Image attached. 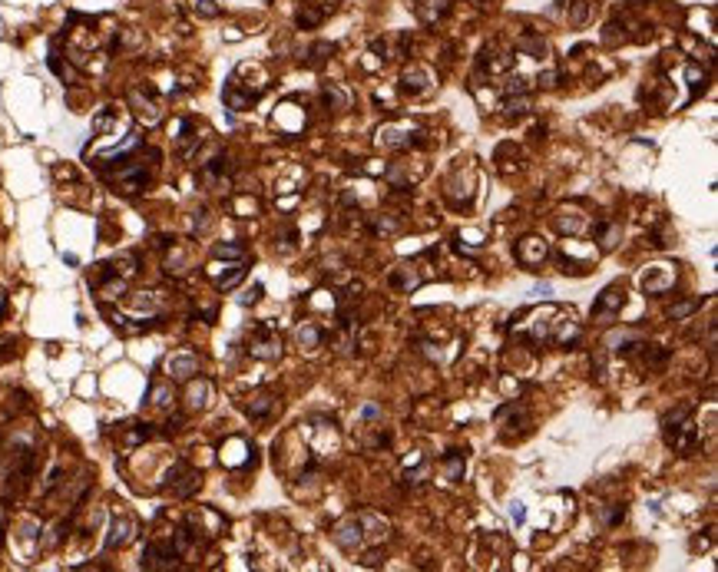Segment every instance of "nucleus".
Listing matches in <instances>:
<instances>
[{
    "label": "nucleus",
    "mask_w": 718,
    "mask_h": 572,
    "mask_svg": "<svg viewBox=\"0 0 718 572\" xmlns=\"http://www.w3.org/2000/svg\"><path fill=\"white\" fill-rule=\"evenodd\" d=\"M143 440H149V427H143V423H132L130 430H126V447H132V443H143Z\"/></svg>",
    "instance_id": "obj_44"
},
{
    "label": "nucleus",
    "mask_w": 718,
    "mask_h": 572,
    "mask_svg": "<svg viewBox=\"0 0 718 572\" xmlns=\"http://www.w3.org/2000/svg\"><path fill=\"white\" fill-rule=\"evenodd\" d=\"M126 166H119V172H113V186L119 192H126V195H136V192L146 189V182H149V169L143 166V162H130V159H123Z\"/></svg>",
    "instance_id": "obj_3"
},
{
    "label": "nucleus",
    "mask_w": 718,
    "mask_h": 572,
    "mask_svg": "<svg viewBox=\"0 0 718 572\" xmlns=\"http://www.w3.org/2000/svg\"><path fill=\"white\" fill-rule=\"evenodd\" d=\"M516 50L527 53V57H547V40L536 37V34H523L516 40Z\"/></svg>",
    "instance_id": "obj_32"
},
{
    "label": "nucleus",
    "mask_w": 718,
    "mask_h": 572,
    "mask_svg": "<svg viewBox=\"0 0 718 572\" xmlns=\"http://www.w3.org/2000/svg\"><path fill=\"white\" fill-rule=\"evenodd\" d=\"M331 50H335V47H331V43H315V47H311V66H322L324 60L331 57Z\"/></svg>",
    "instance_id": "obj_43"
},
{
    "label": "nucleus",
    "mask_w": 718,
    "mask_h": 572,
    "mask_svg": "<svg viewBox=\"0 0 718 572\" xmlns=\"http://www.w3.org/2000/svg\"><path fill=\"white\" fill-rule=\"evenodd\" d=\"M136 519L132 516H116L113 523H110V533H106V549H123L126 543H132L136 539Z\"/></svg>",
    "instance_id": "obj_13"
},
{
    "label": "nucleus",
    "mask_w": 718,
    "mask_h": 572,
    "mask_svg": "<svg viewBox=\"0 0 718 572\" xmlns=\"http://www.w3.org/2000/svg\"><path fill=\"white\" fill-rule=\"evenodd\" d=\"M126 99H130L132 113H136V119H139V123H146V126H156V123H163V110H159V103H156V99H152L146 90L132 86L130 93H126Z\"/></svg>",
    "instance_id": "obj_7"
},
{
    "label": "nucleus",
    "mask_w": 718,
    "mask_h": 572,
    "mask_svg": "<svg viewBox=\"0 0 718 572\" xmlns=\"http://www.w3.org/2000/svg\"><path fill=\"white\" fill-rule=\"evenodd\" d=\"M324 341V331L318 321H302V325L295 327V344H298V351H318Z\"/></svg>",
    "instance_id": "obj_21"
},
{
    "label": "nucleus",
    "mask_w": 718,
    "mask_h": 572,
    "mask_svg": "<svg viewBox=\"0 0 718 572\" xmlns=\"http://www.w3.org/2000/svg\"><path fill=\"white\" fill-rule=\"evenodd\" d=\"M556 334H553V341L560 344V347H569V344L579 338V325L573 321V318H556Z\"/></svg>",
    "instance_id": "obj_30"
},
{
    "label": "nucleus",
    "mask_w": 718,
    "mask_h": 572,
    "mask_svg": "<svg viewBox=\"0 0 718 572\" xmlns=\"http://www.w3.org/2000/svg\"><path fill=\"white\" fill-rule=\"evenodd\" d=\"M113 126H116V116H113V110L106 106V110H103V113H99V116L93 119V129H96L99 136H103L106 129H113Z\"/></svg>",
    "instance_id": "obj_42"
},
{
    "label": "nucleus",
    "mask_w": 718,
    "mask_h": 572,
    "mask_svg": "<svg viewBox=\"0 0 718 572\" xmlns=\"http://www.w3.org/2000/svg\"><path fill=\"white\" fill-rule=\"evenodd\" d=\"M391 285L400 288V291H414V288L420 285V271H417L414 265L394 268V275H391Z\"/></svg>",
    "instance_id": "obj_26"
},
{
    "label": "nucleus",
    "mask_w": 718,
    "mask_h": 572,
    "mask_svg": "<svg viewBox=\"0 0 718 572\" xmlns=\"http://www.w3.org/2000/svg\"><path fill=\"white\" fill-rule=\"evenodd\" d=\"M0 533H3V510H0Z\"/></svg>",
    "instance_id": "obj_56"
},
{
    "label": "nucleus",
    "mask_w": 718,
    "mask_h": 572,
    "mask_svg": "<svg viewBox=\"0 0 718 572\" xmlns=\"http://www.w3.org/2000/svg\"><path fill=\"white\" fill-rule=\"evenodd\" d=\"M689 414H692V401H682L679 407H672V410L662 414V427H675V423H682Z\"/></svg>",
    "instance_id": "obj_37"
},
{
    "label": "nucleus",
    "mask_w": 718,
    "mask_h": 572,
    "mask_svg": "<svg viewBox=\"0 0 718 572\" xmlns=\"http://www.w3.org/2000/svg\"><path fill=\"white\" fill-rule=\"evenodd\" d=\"M547 255H549V245L543 242V238H536V235H527V238L516 245V258H520L527 268L543 265V258H547Z\"/></svg>",
    "instance_id": "obj_16"
},
{
    "label": "nucleus",
    "mask_w": 718,
    "mask_h": 572,
    "mask_svg": "<svg viewBox=\"0 0 718 572\" xmlns=\"http://www.w3.org/2000/svg\"><path fill=\"white\" fill-rule=\"evenodd\" d=\"M702 301H682V305H675V308H669V318H675V321H682V318H689L695 308H699Z\"/></svg>",
    "instance_id": "obj_45"
},
{
    "label": "nucleus",
    "mask_w": 718,
    "mask_h": 572,
    "mask_svg": "<svg viewBox=\"0 0 718 572\" xmlns=\"http://www.w3.org/2000/svg\"><path fill=\"white\" fill-rule=\"evenodd\" d=\"M255 450H252V443L242 437H228L222 447H219V460L226 463V467H248V463H255V457H252Z\"/></svg>",
    "instance_id": "obj_9"
},
{
    "label": "nucleus",
    "mask_w": 718,
    "mask_h": 572,
    "mask_svg": "<svg viewBox=\"0 0 718 572\" xmlns=\"http://www.w3.org/2000/svg\"><path fill=\"white\" fill-rule=\"evenodd\" d=\"M246 351L255 358V361H278V358H282V338L272 334L268 327H259V331L248 338Z\"/></svg>",
    "instance_id": "obj_6"
},
{
    "label": "nucleus",
    "mask_w": 718,
    "mask_h": 572,
    "mask_svg": "<svg viewBox=\"0 0 718 572\" xmlns=\"http://www.w3.org/2000/svg\"><path fill=\"white\" fill-rule=\"evenodd\" d=\"M510 516H513V523H523V519H527V506H523V503H513Z\"/></svg>",
    "instance_id": "obj_51"
},
{
    "label": "nucleus",
    "mask_w": 718,
    "mask_h": 572,
    "mask_svg": "<svg viewBox=\"0 0 718 572\" xmlns=\"http://www.w3.org/2000/svg\"><path fill=\"white\" fill-rule=\"evenodd\" d=\"M262 93H255V90H248V86H242L239 79L232 77L226 83V93H222V99H226V106L228 110H248L255 99H259Z\"/></svg>",
    "instance_id": "obj_18"
},
{
    "label": "nucleus",
    "mask_w": 718,
    "mask_h": 572,
    "mask_svg": "<svg viewBox=\"0 0 718 572\" xmlns=\"http://www.w3.org/2000/svg\"><path fill=\"white\" fill-rule=\"evenodd\" d=\"M371 229H374V232H387V235H391V232H397V222H394V219H384V215H374Z\"/></svg>",
    "instance_id": "obj_48"
},
{
    "label": "nucleus",
    "mask_w": 718,
    "mask_h": 572,
    "mask_svg": "<svg viewBox=\"0 0 718 572\" xmlns=\"http://www.w3.org/2000/svg\"><path fill=\"white\" fill-rule=\"evenodd\" d=\"M540 86H556V70H547V73H540Z\"/></svg>",
    "instance_id": "obj_53"
},
{
    "label": "nucleus",
    "mask_w": 718,
    "mask_h": 572,
    "mask_svg": "<svg viewBox=\"0 0 718 572\" xmlns=\"http://www.w3.org/2000/svg\"><path fill=\"white\" fill-rule=\"evenodd\" d=\"M529 106H533V103H529V96L527 93H516V96H510V99L503 103V116H507V119H520V116L529 113Z\"/></svg>",
    "instance_id": "obj_33"
},
{
    "label": "nucleus",
    "mask_w": 718,
    "mask_h": 572,
    "mask_svg": "<svg viewBox=\"0 0 718 572\" xmlns=\"http://www.w3.org/2000/svg\"><path fill=\"white\" fill-rule=\"evenodd\" d=\"M596 242H599V251H612V248L623 242V225H616V222H606V225H599V232H596Z\"/></svg>",
    "instance_id": "obj_28"
},
{
    "label": "nucleus",
    "mask_w": 718,
    "mask_h": 572,
    "mask_svg": "<svg viewBox=\"0 0 718 572\" xmlns=\"http://www.w3.org/2000/svg\"><path fill=\"white\" fill-rule=\"evenodd\" d=\"M208 229V212L199 209L195 215H192V232H206Z\"/></svg>",
    "instance_id": "obj_50"
},
{
    "label": "nucleus",
    "mask_w": 718,
    "mask_h": 572,
    "mask_svg": "<svg viewBox=\"0 0 718 572\" xmlns=\"http://www.w3.org/2000/svg\"><path fill=\"white\" fill-rule=\"evenodd\" d=\"M361 417H368V420L381 417V407H378V403H364V407H361Z\"/></svg>",
    "instance_id": "obj_52"
},
{
    "label": "nucleus",
    "mask_w": 718,
    "mask_h": 572,
    "mask_svg": "<svg viewBox=\"0 0 718 572\" xmlns=\"http://www.w3.org/2000/svg\"><path fill=\"white\" fill-rule=\"evenodd\" d=\"M324 103H328L335 113H344V110H351V93H348L341 83H328V86H324Z\"/></svg>",
    "instance_id": "obj_24"
},
{
    "label": "nucleus",
    "mask_w": 718,
    "mask_h": 572,
    "mask_svg": "<svg viewBox=\"0 0 718 572\" xmlns=\"http://www.w3.org/2000/svg\"><path fill=\"white\" fill-rule=\"evenodd\" d=\"M275 401H278V397H275L272 390H255V394L246 401V414H248V417H255V420L268 417V414L275 410Z\"/></svg>",
    "instance_id": "obj_23"
},
{
    "label": "nucleus",
    "mask_w": 718,
    "mask_h": 572,
    "mask_svg": "<svg viewBox=\"0 0 718 572\" xmlns=\"http://www.w3.org/2000/svg\"><path fill=\"white\" fill-rule=\"evenodd\" d=\"M685 79H689V86H692V99L705 90V70H702L699 63H689L685 66Z\"/></svg>",
    "instance_id": "obj_36"
},
{
    "label": "nucleus",
    "mask_w": 718,
    "mask_h": 572,
    "mask_svg": "<svg viewBox=\"0 0 718 572\" xmlns=\"http://www.w3.org/2000/svg\"><path fill=\"white\" fill-rule=\"evenodd\" d=\"M199 470H192L189 463H176L169 473H166V493H172V496H179V499H186V496H192L195 490H199Z\"/></svg>",
    "instance_id": "obj_2"
},
{
    "label": "nucleus",
    "mask_w": 718,
    "mask_h": 572,
    "mask_svg": "<svg viewBox=\"0 0 718 572\" xmlns=\"http://www.w3.org/2000/svg\"><path fill=\"white\" fill-rule=\"evenodd\" d=\"M447 10H451V0H420V3H417V17L424 20V23L440 20Z\"/></svg>",
    "instance_id": "obj_25"
},
{
    "label": "nucleus",
    "mask_w": 718,
    "mask_h": 572,
    "mask_svg": "<svg viewBox=\"0 0 718 572\" xmlns=\"http://www.w3.org/2000/svg\"><path fill=\"white\" fill-rule=\"evenodd\" d=\"M586 222H589V219L583 215V212H576V209H560V212H556V229L563 232V235H573V238L586 229Z\"/></svg>",
    "instance_id": "obj_22"
},
{
    "label": "nucleus",
    "mask_w": 718,
    "mask_h": 572,
    "mask_svg": "<svg viewBox=\"0 0 718 572\" xmlns=\"http://www.w3.org/2000/svg\"><path fill=\"white\" fill-rule=\"evenodd\" d=\"M420 136L424 133L417 129L414 123H387V126L378 129V142L384 149H407V146H420L424 142Z\"/></svg>",
    "instance_id": "obj_1"
},
{
    "label": "nucleus",
    "mask_w": 718,
    "mask_h": 572,
    "mask_svg": "<svg viewBox=\"0 0 718 572\" xmlns=\"http://www.w3.org/2000/svg\"><path fill=\"white\" fill-rule=\"evenodd\" d=\"M186 523H189L192 533L202 536V539H215V536L226 533V519L215 513V510H208V506H199V510H192V513L186 516Z\"/></svg>",
    "instance_id": "obj_4"
},
{
    "label": "nucleus",
    "mask_w": 718,
    "mask_h": 572,
    "mask_svg": "<svg viewBox=\"0 0 718 572\" xmlns=\"http://www.w3.org/2000/svg\"><path fill=\"white\" fill-rule=\"evenodd\" d=\"M623 519H625V506H623V503H609V510L603 513L606 526H619Z\"/></svg>",
    "instance_id": "obj_41"
},
{
    "label": "nucleus",
    "mask_w": 718,
    "mask_h": 572,
    "mask_svg": "<svg viewBox=\"0 0 718 572\" xmlns=\"http://www.w3.org/2000/svg\"><path fill=\"white\" fill-rule=\"evenodd\" d=\"M143 569H179V556L172 546H159L152 543L143 553Z\"/></svg>",
    "instance_id": "obj_15"
},
{
    "label": "nucleus",
    "mask_w": 718,
    "mask_h": 572,
    "mask_svg": "<svg viewBox=\"0 0 718 572\" xmlns=\"http://www.w3.org/2000/svg\"><path fill=\"white\" fill-rule=\"evenodd\" d=\"M480 66L490 70V73H503V70H510L513 66V53L507 50V47L493 43V47H487V50L480 53Z\"/></svg>",
    "instance_id": "obj_19"
},
{
    "label": "nucleus",
    "mask_w": 718,
    "mask_h": 572,
    "mask_svg": "<svg viewBox=\"0 0 718 572\" xmlns=\"http://www.w3.org/2000/svg\"><path fill=\"white\" fill-rule=\"evenodd\" d=\"M3 308H7V291L0 288V314H3Z\"/></svg>",
    "instance_id": "obj_55"
},
{
    "label": "nucleus",
    "mask_w": 718,
    "mask_h": 572,
    "mask_svg": "<svg viewBox=\"0 0 718 572\" xmlns=\"http://www.w3.org/2000/svg\"><path fill=\"white\" fill-rule=\"evenodd\" d=\"M146 401H149L152 407H169V403H172V387H169V384H152Z\"/></svg>",
    "instance_id": "obj_38"
},
{
    "label": "nucleus",
    "mask_w": 718,
    "mask_h": 572,
    "mask_svg": "<svg viewBox=\"0 0 718 572\" xmlns=\"http://www.w3.org/2000/svg\"><path fill=\"white\" fill-rule=\"evenodd\" d=\"M192 3V10L199 14V17H219V0H189Z\"/></svg>",
    "instance_id": "obj_39"
},
{
    "label": "nucleus",
    "mask_w": 718,
    "mask_h": 572,
    "mask_svg": "<svg viewBox=\"0 0 718 572\" xmlns=\"http://www.w3.org/2000/svg\"><path fill=\"white\" fill-rule=\"evenodd\" d=\"M665 440H669V447H675V450H692L695 447V440H699V430H695V423L685 417L682 423H675V427H665Z\"/></svg>",
    "instance_id": "obj_17"
},
{
    "label": "nucleus",
    "mask_w": 718,
    "mask_h": 572,
    "mask_svg": "<svg viewBox=\"0 0 718 572\" xmlns=\"http://www.w3.org/2000/svg\"><path fill=\"white\" fill-rule=\"evenodd\" d=\"M166 271L169 275H186L189 271V251L186 248H172L169 258H166Z\"/></svg>",
    "instance_id": "obj_34"
},
{
    "label": "nucleus",
    "mask_w": 718,
    "mask_h": 572,
    "mask_svg": "<svg viewBox=\"0 0 718 572\" xmlns=\"http://www.w3.org/2000/svg\"><path fill=\"white\" fill-rule=\"evenodd\" d=\"M573 7H569V23H586V17H589V3L586 0H569Z\"/></svg>",
    "instance_id": "obj_40"
},
{
    "label": "nucleus",
    "mask_w": 718,
    "mask_h": 572,
    "mask_svg": "<svg viewBox=\"0 0 718 572\" xmlns=\"http://www.w3.org/2000/svg\"><path fill=\"white\" fill-rule=\"evenodd\" d=\"M431 86H434V73L427 70V66H407L404 73H400V90L411 96H424L431 93Z\"/></svg>",
    "instance_id": "obj_10"
},
{
    "label": "nucleus",
    "mask_w": 718,
    "mask_h": 572,
    "mask_svg": "<svg viewBox=\"0 0 718 572\" xmlns=\"http://www.w3.org/2000/svg\"><path fill=\"white\" fill-rule=\"evenodd\" d=\"M324 20V10L315 3V0H302V7H298V14H295V23L298 27H318Z\"/></svg>",
    "instance_id": "obj_27"
},
{
    "label": "nucleus",
    "mask_w": 718,
    "mask_h": 572,
    "mask_svg": "<svg viewBox=\"0 0 718 572\" xmlns=\"http://www.w3.org/2000/svg\"><path fill=\"white\" fill-rule=\"evenodd\" d=\"M208 397H212V381H206V377H189V387H186V407H189V410H206Z\"/></svg>",
    "instance_id": "obj_20"
},
{
    "label": "nucleus",
    "mask_w": 718,
    "mask_h": 572,
    "mask_svg": "<svg viewBox=\"0 0 718 572\" xmlns=\"http://www.w3.org/2000/svg\"><path fill=\"white\" fill-rule=\"evenodd\" d=\"M675 265H669V262H659V265H649L643 271V278H639V285H643L645 295H665L669 288L675 285Z\"/></svg>",
    "instance_id": "obj_5"
},
{
    "label": "nucleus",
    "mask_w": 718,
    "mask_h": 572,
    "mask_svg": "<svg viewBox=\"0 0 718 572\" xmlns=\"http://www.w3.org/2000/svg\"><path fill=\"white\" fill-rule=\"evenodd\" d=\"M440 470H444V477L451 480V483H457V480H464V470H467V460H464V453H447V457L440 460Z\"/></svg>",
    "instance_id": "obj_29"
},
{
    "label": "nucleus",
    "mask_w": 718,
    "mask_h": 572,
    "mask_svg": "<svg viewBox=\"0 0 718 572\" xmlns=\"http://www.w3.org/2000/svg\"><path fill=\"white\" fill-rule=\"evenodd\" d=\"M625 305V285H609L599 295V301L593 305V318L596 321H616V314Z\"/></svg>",
    "instance_id": "obj_8"
},
{
    "label": "nucleus",
    "mask_w": 718,
    "mask_h": 572,
    "mask_svg": "<svg viewBox=\"0 0 718 572\" xmlns=\"http://www.w3.org/2000/svg\"><path fill=\"white\" fill-rule=\"evenodd\" d=\"M235 212H239V215H246V219H252V215H255V212H259V202H255V199H235Z\"/></svg>",
    "instance_id": "obj_46"
},
{
    "label": "nucleus",
    "mask_w": 718,
    "mask_h": 572,
    "mask_svg": "<svg viewBox=\"0 0 718 572\" xmlns=\"http://www.w3.org/2000/svg\"><path fill=\"white\" fill-rule=\"evenodd\" d=\"M549 291H553L549 285H536V288H533V295H549Z\"/></svg>",
    "instance_id": "obj_54"
},
{
    "label": "nucleus",
    "mask_w": 718,
    "mask_h": 572,
    "mask_svg": "<svg viewBox=\"0 0 718 572\" xmlns=\"http://www.w3.org/2000/svg\"><path fill=\"white\" fill-rule=\"evenodd\" d=\"M355 516H358L361 536H364V539H371V543H384V539H387L391 523H387L381 513H374V510H361V513H355Z\"/></svg>",
    "instance_id": "obj_12"
},
{
    "label": "nucleus",
    "mask_w": 718,
    "mask_h": 572,
    "mask_svg": "<svg viewBox=\"0 0 718 572\" xmlns=\"http://www.w3.org/2000/svg\"><path fill=\"white\" fill-rule=\"evenodd\" d=\"M166 374H169L172 381H189V377L199 374V358L192 351H179V354H172L169 361H166Z\"/></svg>",
    "instance_id": "obj_14"
},
{
    "label": "nucleus",
    "mask_w": 718,
    "mask_h": 572,
    "mask_svg": "<svg viewBox=\"0 0 718 572\" xmlns=\"http://www.w3.org/2000/svg\"><path fill=\"white\" fill-rule=\"evenodd\" d=\"M212 251H215L219 262H239V258H246V248L239 245V242H219Z\"/></svg>",
    "instance_id": "obj_35"
},
{
    "label": "nucleus",
    "mask_w": 718,
    "mask_h": 572,
    "mask_svg": "<svg viewBox=\"0 0 718 572\" xmlns=\"http://www.w3.org/2000/svg\"><path fill=\"white\" fill-rule=\"evenodd\" d=\"M265 295V288L262 285H252V288H246L242 295H239V305H255L259 298Z\"/></svg>",
    "instance_id": "obj_47"
},
{
    "label": "nucleus",
    "mask_w": 718,
    "mask_h": 572,
    "mask_svg": "<svg viewBox=\"0 0 718 572\" xmlns=\"http://www.w3.org/2000/svg\"><path fill=\"white\" fill-rule=\"evenodd\" d=\"M331 539L338 543L341 549H358L361 543H364V536H361V523L358 516H344L341 523H335V530H331Z\"/></svg>",
    "instance_id": "obj_11"
},
{
    "label": "nucleus",
    "mask_w": 718,
    "mask_h": 572,
    "mask_svg": "<svg viewBox=\"0 0 718 572\" xmlns=\"http://www.w3.org/2000/svg\"><path fill=\"white\" fill-rule=\"evenodd\" d=\"M159 305H163L159 291H139V295H132V298H130V308H132V311H149V314H156V311H159Z\"/></svg>",
    "instance_id": "obj_31"
},
{
    "label": "nucleus",
    "mask_w": 718,
    "mask_h": 572,
    "mask_svg": "<svg viewBox=\"0 0 718 572\" xmlns=\"http://www.w3.org/2000/svg\"><path fill=\"white\" fill-rule=\"evenodd\" d=\"M503 90H507V93L510 96H516V93H527V79L520 77V73H516V77H510L507 79V86H503Z\"/></svg>",
    "instance_id": "obj_49"
}]
</instances>
